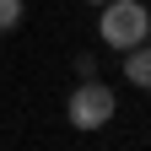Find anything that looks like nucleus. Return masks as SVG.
I'll return each mask as SVG.
<instances>
[{"mask_svg": "<svg viewBox=\"0 0 151 151\" xmlns=\"http://www.w3.org/2000/svg\"><path fill=\"white\" fill-rule=\"evenodd\" d=\"M97 32H103V43L108 49H135V43H146L151 38V22H146V6L140 0H103V22H97Z\"/></svg>", "mask_w": 151, "mask_h": 151, "instance_id": "obj_1", "label": "nucleus"}, {"mask_svg": "<svg viewBox=\"0 0 151 151\" xmlns=\"http://www.w3.org/2000/svg\"><path fill=\"white\" fill-rule=\"evenodd\" d=\"M70 124L76 129H103L113 113H119V97H113V86L108 81H97V76H81V86L70 92Z\"/></svg>", "mask_w": 151, "mask_h": 151, "instance_id": "obj_2", "label": "nucleus"}, {"mask_svg": "<svg viewBox=\"0 0 151 151\" xmlns=\"http://www.w3.org/2000/svg\"><path fill=\"white\" fill-rule=\"evenodd\" d=\"M124 81L140 86V92H151V38L135 43V49H124Z\"/></svg>", "mask_w": 151, "mask_h": 151, "instance_id": "obj_3", "label": "nucleus"}, {"mask_svg": "<svg viewBox=\"0 0 151 151\" xmlns=\"http://www.w3.org/2000/svg\"><path fill=\"white\" fill-rule=\"evenodd\" d=\"M27 16V0H0V32H16Z\"/></svg>", "mask_w": 151, "mask_h": 151, "instance_id": "obj_4", "label": "nucleus"}, {"mask_svg": "<svg viewBox=\"0 0 151 151\" xmlns=\"http://www.w3.org/2000/svg\"><path fill=\"white\" fill-rule=\"evenodd\" d=\"M86 6H103V0H86Z\"/></svg>", "mask_w": 151, "mask_h": 151, "instance_id": "obj_5", "label": "nucleus"}, {"mask_svg": "<svg viewBox=\"0 0 151 151\" xmlns=\"http://www.w3.org/2000/svg\"><path fill=\"white\" fill-rule=\"evenodd\" d=\"M146 22H151V6H146Z\"/></svg>", "mask_w": 151, "mask_h": 151, "instance_id": "obj_6", "label": "nucleus"}]
</instances>
